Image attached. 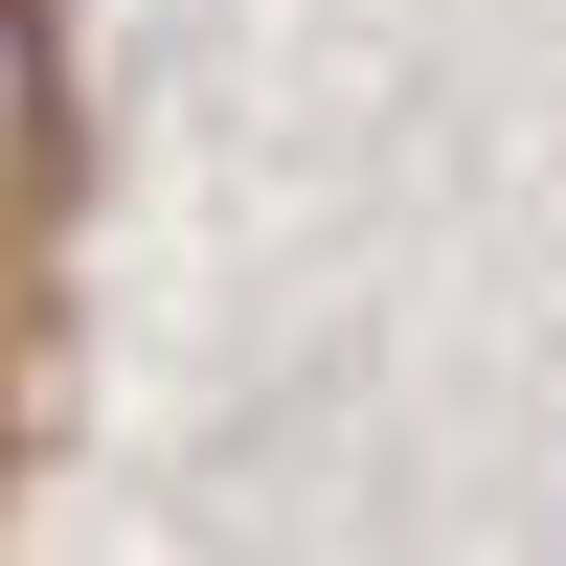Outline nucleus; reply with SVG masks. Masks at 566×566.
I'll return each mask as SVG.
<instances>
[{
	"label": "nucleus",
	"mask_w": 566,
	"mask_h": 566,
	"mask_svg": "<svg viewBox=\"0 0 566 566\" xmlns=\"http://www.w3.org/2000/svg\"><path fill=\"white\" fill-rule=\"evenodd\" d=\"M45 159H69V23H45V0H0V205H23Z\"/></svg>",
	"instance_id": "nucleus-1"
}]
</instances>
